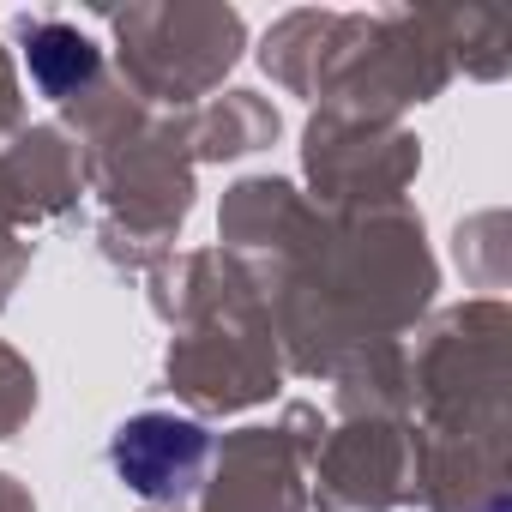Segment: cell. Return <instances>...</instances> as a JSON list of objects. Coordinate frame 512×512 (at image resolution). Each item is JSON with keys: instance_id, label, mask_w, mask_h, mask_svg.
<instances>
[{"instance_id": "1", "label": "cell", "mask_w": 512, "mask_h": 512, "mask_svg": "<svg viewBox=\"0 0 512 512\" xmlns=\"http://www.w3.org/2000/svg\"><path fill=\"white\" fill-rule=\"evenodd\" d=\"M205 458H211V434L199 422H187V416H169V410L133 416L115 434V446H109L115 476L133 494H145V500H181V494H193Z\"/></svg>"}, {"instance_id": "2", "label": "cell", "mask_w": 512, "mask_h": 512, "mask_svg": "<svg viewBox=\"0 0 512 512\" xmlns=\"http://www.w3.org/2000/svg\"><path fill=\"white\" fill-rule=\"evenodd\" d=\"M25 61H31V79H37L49 97H67L73 85H85V79L97 73V49H91L79 31H67V25H43V31L31 37V49H25Z\"/></svg>"}]
</instances>
